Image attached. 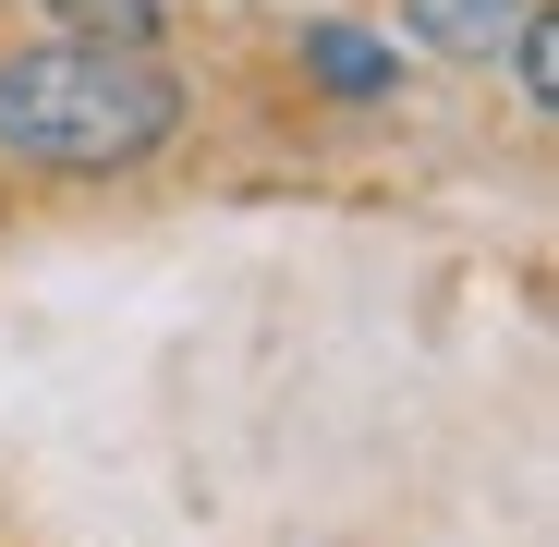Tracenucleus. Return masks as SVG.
Segmentation results:
<instances>
[{"instance_id":"1","label":"nucleus","mask_w":559,"mask_h":547,"mask_svg":"<svg viewBox=\"0 0 559 547\" xmlns=\"http://www.w3.org/2000/svg\"><path fill=\"white\" fill-rule=\"evenodd\" d=\"M182 98L146 49L110 37H49L0 61V146L37 170H134L146 146H170Z\"/></svg>"},{"instance_id":"4","label":"nucleus","mask_w":559,"mask_h":547,"mask_svg":"<svg viewBox=\"0 0 559 547\" xmlns=\"http://www.w3.org/2000/svg\"><path fill=\"white\" fill-rule=\"evenodd\" d=\"M49 13H61L73 37H110V49H146V25H158V0H49Z\"/></svg>"},{"instance_id":"2","label":"nucleus","mask_w":559,"mask_h":547,"mask_svg":"<svg viewBox=\"0 0 559 547\" xmlns=\"http://www.w3.org/2000/svg\"><path fill=\"white\" fill-rule=\"evenodd\" d=\"M523 13H535V0H402V25H414L426 49H450V61H487Z\"/></svg>"},{"instance_id":"5","label":"nucleus","mask_w":559,"mask_h":547,"mask_svg":"<svg viewBox=\"0 0 559 547\" xmlns=\"http://www.w3.org/2000/svg\"><path fill=\"white\" fill-rule=\"evenodd\" d=\"M511 73H523V110H547V98H559V25H547V13H523V25H511Z\"/></svg>"},{"instance_id":"3","label":"nucleus","mask_w":559,"mask_h":547,"mask_svg":"<svg viewBox=\"0 0 559 547\" xmlns=\"http://www.w3.org/2000/svg\"><path fill=\"white\" fill-rule=\"evenodd\" d=\"M305 73L329 85V98H390V49L365 25H305Z\"/></svg>"}]
</instances>
